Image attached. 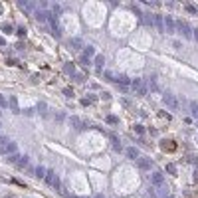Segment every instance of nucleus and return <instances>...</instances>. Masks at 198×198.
<instances>
[{"instance_id": "1", "label": "nucleus", "mask_w": 198, "mask_h": 198, "mask_svg": "<svg viewBox=\"0 0 198 198\" xmlns=\"http://www.w3.org/2000/svg\"><path fill=\"white\" fill-rule=\"evenodd\" d=\"M14 153H16V143L8 141V139H4V141L0 143V155L10 156V155H14Z\"/></svg>"}, {"instance_id": "2", "label": "nucleus", "mask_w": 198, "mask_h": 198, "mask_svg": "<svg viewBox=\"0 0 198 198\" xmlns=\"http://www.w3.org/2000/svg\"><path fill=\"white\" fill-rule=\"evenodd\" d=\"M162 101H165V105L170 109V111H178V107H180V103H178V99L175 97V95H170V93H166L165 97H162Z\"/></svg>"}, {"instance_id": "3", "label": "nucleus", "mask_w": 198, "mask_h": 198, "mask_svg": "<svg viewBox=\"0 0 198 198\" xmlns=\"http://www.w3.org/2000/svg\"><path fill=\"white\" fill-rule=\"evenodd\" d=\"M131 87H133V91H135L137 95H141V97H143V95H147V91H149V89H147V85L143 83V79H133L131 81Z\"/></svg>"}, {"instance_id": "4", "label": "nucleus", "mask_w": 198, "mask_h": 198, "mask_svg": "<svg viewBox=\"0 0 198 198\" xmlns=\"http://www.w3.org/2000/svg\"><path fill=\"white\" fill-rule=\"evenodd\" d=\"M176 28H178V32L182 34L184 38H190V36H192V30H190V26L186 22H178V24H176Z\"/></svg>"}, {"instance_id": "5", "label": "nucleus", "mask_w": 198, "mask_h": 198, "mask_svg": "<svg viewBox=\"0 0 198 198\" xmlns=\"http://www.w3.org/2000/svg\"><path fill=\"white\" fill-rule=\"evenodd\" d=\"M151 182L155 184V186H162V182H165V175H162V172H159V170H156V172H153V175H151Z\"/></svg>"}, {"instance_id": "6", "label": "nucleus", "mask_w": 198, "mask_h": 198, "mask_svg": "<svg viewBox=\"0 0 198 198\" xmlns=\"http://www.w3.org/2000/svg\"><path fill=\"white\" fill-rule=\"evenodd\" d=\"M70 123L73 125V129H76V131H83V129H87V123L79 121L77 117H71V119H70Z\"/></svg>"}, {"instance_id": "7", "label": "nucleus", "mask_w": 198, "mask_h": 198, "mask_svg": "<svg viewBox=\"0 0 198 198\" xmlns=\"http://www.w3.org/2000/svg\"><path fill=\"white\" fill-rule=\"evenodd\" d=\"M175 28H176L175 20L170 18V16H166V18H165V30H166L169 34H175Z\"/></svg>"}, {"instance_id": "8", "label": "nucleus", "mask_w": 198, "mask_h": 198, "mask_svg": "<svg viewBox=\"0 0 198 198\" xmlns=\"http://www.w3.org/2000/svg\"><path fill=\"white\" fill-rule=\"evenodd\" d=\"M46 182L50 184V186H57V176L54 170H48L46 172Z\"/></svg>"}, {"instance_id": "9", "label": "nucleus", "mask_w": 198, "mask_h": 198, "mask_svg": "<svg viewBox=\"0 0 198 198\" xmlns=\"http://www.w3.org/2000/svg\"><path fill=\"white\" fill-rule=\"evenodd\" d=\"M137 165L141 170H151V160L149 159H137Z\"/></svg>"}, {"instance_id": "10", "label": "nucleus", "mask_w": 198, "mask_h": 198, "mask_svg": "<svg viewBox=\"0 0 198 198\" xmlns=\"http://www.w3.org/2000/svg\"><path fill=\"white\" fill-rule=\"evenodd\" d=\"M155 26L160 30V32H165V18H162V16H155Z\"/></svg>"}, {"instance_id": "11", "label": "nucleus", "mask_w": 198, "mask_h": 198, "mask_svg": "<svg viewBox=\"0 0 198 198\" xmlns=\"http://www.w3.org/2000/svg\"><path fill=\"white\" fill-rule=\"evenodd\" d=\"M127 156H129V159H139V151L135 149V147H129V149H127Z\"/></svg>"}, {"instance_id": "12", "label": "nucleus", "mask_w": 198, "mask_h": 198, "mask_svg": "<svg viewBox=\"0 0 198 198\" xmlns=\"http://www.w3.org/2000/svg\"><path fill=\"white\" fill-rule=\"evenodd\" d=\"M48 16H50L48 12H40V10L36 12V20H38V22H46V20H48Z\"/></svg>"}, {"instance_id": "13", "label": "nucleus", "mask_w": 198, "mask_h": 198, "mask_svg": "<svg viewBox=\"0 0 198 198\" xmlns=\"http://www.w3.org/2000/svg\"><path fill=\"white\" fill-rule=\"evenodd\" d=\"M46 172H48V170L44 169V166H38V169H36V175H34V176H38V178H46Z\"/></svg>"}, {"instance_id": "14", "label": "nucleus", "mask_w": 198, "mask_h": 198, "mask_svg": "<svg viewBox=\"0 0 198 198\" xmlns=\"http://www.w3.org/2000/svg\"><path fill=\"white\" fill-rule=\"evenodd\" d=\"M162 149H165V151H175V145H172V141H162Z\"/></svg>"}, {"instance_id": "15", "label": "nucleus", "mask_w": 198, "mask_h": 198, "mask_svg": "<svg viewBox=\"0 0 198 198\" xmlns=\"http://www.w3.org/2000/svg\"><path fill=\"white\" fill-rule=\"evenodd\" d=\"M105 63V57L103 56H95V66H97V70H101Z\"/></svg>"}, {"instance_id": "16", "label": "nucleus", "mask_w": 198, "mask_h": 198, "mask_svg": "<svg viewBox=\"0 0 198 198\" xmlns=\"http://www.w3.org/2000/svg\"><path fill=\"white\" fill-rule=\"evenodd\" d=\"M18 169H24V166H28V156H20V160L16 162Z\"/></svg>"}, {"instance_id": "17", "label": "nucleus", "mask_w": 198, "mask_h": 198, "mask_svg": "<svg viewBox=\"0 0 198 198\" xmlns=\"http://www.w3.org/2000/svg\"><path fill=\"white\" fill-rule=\"evenodd\" d=\"M111 141H113V149H115V151H121V143H119V139L115 137V135H111Z\"/></svg>"}, {"instance_id": "18", "label": "nucleus", "mask_w": 198, "mask_h": 198, "mask_svg": "<svg viewBox=\"0 0 198 198\" xmlns=\"http://www.w3.org/2000/svg\"><path fill=\"white\" fill-rule=\"evenodd\" d=\"M71 46L76 48V50H81V46H83V44H81L79 38H73V40H71Z\"/></svg>"}, {"instance_id": "19", "label": "nucleus", "mask_w": 198, "mask_h": 198, "mask_svg": "<svg viewBox=\"0 0 198 198\" xmlns=\"http://www.w3.org/2000/svg\"><path fill=\"white\" fill-rule=\"evenodd\" d=\"M184 8L188 10L190 14H198V8H196V6H194V4H186V6H184Z\"/></svg>"}, {"instance_id": "20", "label": "nucleus", "mask_w": 198, "mask_h": 198, "mask_svg": "<svg viewBox=\"0 0 198 198\" xmlns=\"http://www.w3.org/2000/svg\"><path fill=\"white\" fill-rule=\"evenodd\" d=\"M190 111H192V115H194V117H198V105L194 103V101L190 103Z\"/></svg>"}, {"instance_id": "21", "label": "nucleus", "mask_w": 198, "mask_h": 198, "mask_svg": "<svg viewBox=\"0 0 198 198\" xmlns=\"http://www.w3.org/2000/svg\"><path fill=\"white\" fill-rule=\"evenodd\" d=\"M107 123H111V125H117V123H119V119L115 117V115H109V117H107Z\"/></svg>"}, {"instance_id": "22", "label": "nucleus", "mask_w": 198, "mask_h": 198, "mask_svg": "<svg viewBox=\"0 0 198 198\" xmlns=\"http://www.w3.org/2000/svg\"><path fill=\"white\" fill-rule=\"evenodd\" d=\"M18 160H20V156L16 155V153H14V155H10V156H8V162H14V165H16Z\"/></svg>"}, {"instance_id": "23", "label": "nucleus", "mask_w": 198, "mask_h": 198, "mask_svg": "<svg viewBox=\"0 0 198 198\" xmlns=\"http://www.w3.org/2000/svg\"><path fill=\"white\" fill-rule=\"evenodd\" d=\"M93 48H91V46H87V48H85V57H89V56H93Z\"/></svg>"}, {"instance_id": "24", "label": "nucleus", "mask_w": 198, "mask_h": 198, "mask_svg": "<svg viewBox=\"0 0 198 198\" xmlns=\"http://www.w3.org/2000/svg\"><path fill=\"white\" fill-rule=\"evenodd\" d=\"M166 172L175 175V172H176V166H175V165H166Z\"/></svg>"}, {"instance_id": "25", "label": "nucleus", "mask_w": 198, "mask_h": 198, "mask_svg": "<svg viewBox=\"0 0 198 198\" xmlns=\"http://www.w3.org/2000/svg\"><path fill=\"white\" fill-rule=\"evenodd\" d=\"M63 70H66V73H73V71H76V67H73V63H71V66L67 63V66L63 67Z\"/></svg>"}, {"instance_id": "26", "label": "nucleus", "mask_w": 198, "mask_h": 198, "mask_svg": "<svg viewBox=\"0 0 198 198\" xmlns=\"http://www.w3.org/2000/svg\"><path fill=\"white\" fill-rule=\"evenodd\" d=\"M2 30H4V34H10L12 32V26L10 24H2Z\"/></svg>"}, {"instance_id": "27", "label": "nucleus", "mask_w": 198, "mask_h": 198, "mask_svg": "<svg viewBox=\"0 0 198 198\" xmlns=\"http://www.w3.org/2000/svg\"><path fill=\"white\" fill-rule=\"evenodd\" d=\"M16 34H18L20 38H24V36H26V28H18V30H16Z\"/></svg>"}, {"instance_id": "28", "label": "nucleus", "mask_w": 198, "mask_h": 198, "mask_svg": "<svg viewBox=\"0 0 198 198\" xmlns=\"http://www.w3.org/2000/svg\"><path fill=\"white\" fill-rule=\"evenodd\" d=\"M0 107H8V101H6L2 95H0Z\"/></svg>"}, {"instance_id": "29", "label": "nucleus", "mask_w": 198, "mask_h": 198, "mask_svg": "<svg viewBox=\"0 0 198 198\" xmlns=\"http://www.w3.org/2000/svg\"><path fill=\"white\" fill-rule=\"evenodd\" d=\"M135 131H137V133H139V135H143V133H145V129H143V127H141V125H137V127H135Z\"/></svg>"}, {"instance_id": "30", "label": "nucleus", "mask_w": 198, "mask_h": 198, "mask_svg": "<svg viewBox=\"0 0 198 198\" xmlns=\"http://www.w3.org/2000/svg\"><path fill=\"white\" fill-rule=\"evenodd\" d=\"M4 44H6V40H4V38H0V46H4Z\"/></svg>"}, {"instance_id": "31", "label": "nucleus", "mask_w": 198, "mask_h": 198, "mask_svg": "<svg viewBox=\"0 0 198 198\" xmlns=\"http://www.w3.org/2000/svg\"><path fill=\"white\" fill-rule=\"evenodd\" d=\"M194 38H196V42H198V30H194Z\"/></svg>"}, {"instance_id": "32", "label": "nucleus", "mask_w": 198, "mask_h": 198, "mask_svg": "<svg viewBox=\"0 0 198 198\" xmlns=\"http://www.w3.org/2000/svg\"><path fill=\"white\" fill-rule=\"evenodd\" d=\"M2 141H4V137H0V143H2Z\"/></svg>"}, {"instance_id": "33", "label": "nucleus", "mask_w": 198, "mask_h": 198, "mask_svg": "<svg viewBox=\"0 0 198 198\" xmlns=\"http://www.w3.org/2000/svg\"><path fill=\"white\" fill-rule=\"evenodd\" d=\"M0 12H2V8H0Z\"/></svg>"}, {"instance_id": "34", "label": "nucleus", "mask_w": 198, "mask_h": 198, "mask_svg": "<svg viewBox=\"0 0 198 198\" xmlns=\"http://www.w3.org/2000/svg\"><path fill=\"white\" fill-rule=\"evenodd\" d=\"M169 198H172V196H169Z\"/></svg>"}]
</instances>
